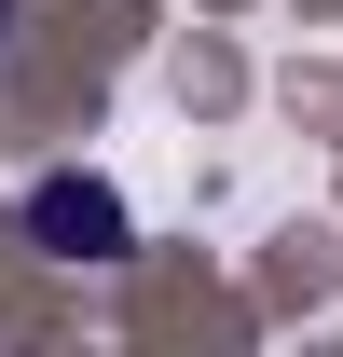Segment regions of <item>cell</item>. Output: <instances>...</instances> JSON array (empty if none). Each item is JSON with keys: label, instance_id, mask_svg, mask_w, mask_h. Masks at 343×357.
Returning <instances> with one entry per match:
<instances>
[{"label": "cell", "instance_id": "7a4b0ae2", "mask_svg": "<svg viewBox=\"0 0 343 357\" xmlns=\"http://www.w3.org/2000/svg\"><path fill=\"white\" fill-rule=\"evenodd\" d=\"M0 42H14V0H0Z\"/></svg>", "mask_w": 343, "mask_h": 357}, {"label": "cell", "instance_id": "6da1fadb", "mask_svg": "<svg viewBox=\"0 0 343 357\" xmlns=\"http://www.w3.org/2000/svg\"><path fill=\"white\" fill-rule=\"evenodd\" d=\"M14 220H28V248H42V261H124V248H137L124 192H110V178H83V165L28 178V206H14Z\"/></svg>", "mask_w": 343, "mask_h": 357}]
</instances>
